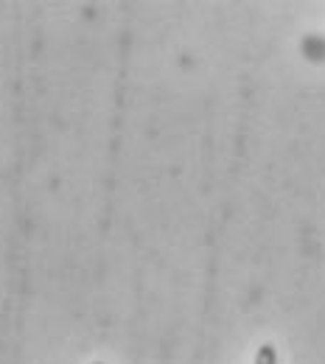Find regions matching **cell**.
<instances>
[{
    "mask_svg": "<svg viewBox=\"0 0 325 364\" xmlns=\"http://www.w3.org/2000/svg\"><path fill=\"white\" fill-rule=\"evenodd\" d=\"M93 364H104V362H93Z\"/></svg>",
    "mask_w": 325,
    "mask_h": 364,
    "instance_id": "obj_2",
    "label": "cell"
},
{
    "mask_svg": "<svg viewBox=\"0 0 325 364\" xmlns=\"http://www.w3.org/2000/svg\"><path fill=\"white\" fill-rule=\"evenodd\" d=\"M255 364H278V350H275V345H261L258 348V353H255Z\"/></svg>",
    "mask_w": 325,
    "mask_h": 364,
    "instance_id": "obj_1",
    "label": "cell"
}]
</instances>
